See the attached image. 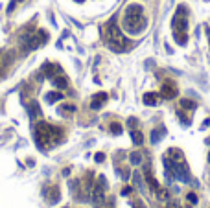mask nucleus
Here are the masks:
<instances>
[{"label":"nucleus","mask_w":210,"mask_h":208,"mask_svg":"<svg viewBox=\"0 0 210 208\" xmlns=\"http://www.w3.org/2000/svg\"><path fill=\"white\" fill-rule=\"evenodd\" d=\"M103 159H105L103 153H96V162H103Z\"/></svg>","instance_id":"4be33fe9"},{"label":"nucleus","mask_w":210,"mask_h":208,"mask_svg":"<svg viewBox=\"0 0 210 208\" xmlns=\"http://www.w3.org/2000/svg\"><path fill=\"white\" fill-rule=\"evenodd\" d=\"M177 114H179V120H181L184 125H190V124H192V120H190V118H186V116H184V112H177Z\"/></svg>","instance_id":"a211bd4d"},{"label":"nucleus","mask_w":210,"mask_h":208,"mask_svg":"<svg viewBox=\"0 0 210 208\" xmlns=\"http://www.w3.org/2000/svg\"><path fill=\"white\" fill-rule=\"evenodd\" d=\"M48 201H50V203H57V201H59V190H57V188H52V190H50Z\"/></svg>","instance_id":"f8f14e48"},{"label":"nucleus","mask_w":210,"mask_h":208,"mask_svg":"<svg viewBox=\"0 0 210 208\" xmlns=\"http://www.w3.org/2000/svg\"><path fill=\"white\" fill-rule=\"evenodd\" d=\"M103 39H105V44L113 52H125L129 48V41L124 37V33L116 26V20L114 18L105 24V28H103Z\"/></svg>","instance_id":"f03ea898"},{"label":"nucleus","mask_w":210,"mask_h":208,"mask_svg":"<svg viewBox=\"0 0 210 208\" xmlns=\"http://www.w3.org/2000/svg\"><path fill=\"white\" fill-rule=\"evenodd\" d=\"M129 159H131V164H135V166L142 162V155H140V153H137V151H135V153H131V157H129Z\"/></svg>","instance_id":"4468645a"},{"label":"nucleus","mask_w":210,"mask_h":208,"mask_svg":"<svg viewBox=\"0 0 210 208\" xmlns=\"http://www.w3.org/2000/svg\"><path fill=\"white\" fill-rule=\"evenodd\" d=\"M65 208H68V206H65Z\"/></svg>","instance_id":"393cba45"},{"label":"nucleus","mask_w":210,"mask_h":208,"mask_svg":"<svg viewBox=\"0 0 210 208\" xmlns=\"http://www.w3.org/2000/svg\"><path fill=\"white\" fill-rule=\"evenodd\" d=\"M164 135H166V129H164V127L153 129V131H151V144H159V142L164 138Z\"/></svg>","instance_id":"6e6552de"},{"label":"nucleus","mask_w":210,"mask_h":208,"mask_svg":"<svg viewBox=\"0 0 210 208\" xmlns=\"http://www.w3.org/2000/svg\"><path fill=\"white\" fill-rule=\"evenodd\" d=\"M57 100H63V96H61L59 92H48V94H46V101L53 103V101H57Z\"/></svg>","instance_id":"ddd939ff"},{"label":"nucleus","mask_w":210,"mask_h":208,"mask_svg":"<svg viewBox=\"0 0 210 208\" xmlns=\"http://www.w3.org/2000/svg\"><path fill=\"white\" fill-rule=\"evenodd\" d=\"M188 201L190 203H197V195L196 194H188Z\"/></svg>","instance_id":"412c9836"},{"label":"nucleus","mask_w":210,"mask_h":208,"mask_svg":"<svg viewBox=\"0 0 210 208\" xmlns=\"http://www.w3.org/2000/svg\"><path fill=\"white\" fill-rule=\"evenodd\" d=\"M188 9L186 6H179L175 11V17L172 20V28H173V39L177 44L184 46L188 42Z\"/></svg>","instance_id":"7ed1b4c3"},{"label":"nucleus","mask_w":210,"mask_h":208,"mask_svg":"<svg viewBox=\"0 0 210 208\" xmlns=\"http://www.w3.org/2000/svg\"><path fill=\"white\" fill-rule=\"evenodd\" d=\"M111 133H113V135H120V133H122V125H120V124H113V125H111Z\"/></svg>","instance_id":"f3484780"},{"label":"nucleus","mask_w":210,"mask_h":208,"mask_svg":"<svg viewBox=\"0 0 210 208\" xmlns=\"http://www.w3.org/2000/svg\"><path fill=\"white\" fill-rule=\"evenodd\" d=\"M166 157H168L170 160H173V162H184V155H183V151H179V149H175V147L168 149Z\"/></svg>","instance_id":"423d86ee"},{"label":"nucleus","mask_w":210,"mask_h":208,"mask_svg":"<svg viewBox=\"0 0 210 208\" xmlns=\"http://www.w3.org/2000/svg\"><path fill=\"white\" fill-rule=\"evenodd\" d=\"M53 85L59 87V88H65V87H66V79H65V77H55V79H53Z\"/></svg>","instance_id":"2eb2a0df"},{"label":"nucleus","mask_w":210,"mask_h":208,"mask_svg":"<svg viewBox=\"0 0 210 208\" xmlns=\"http://www.w3.org/2000/svg\"><path fill=\"white\" fill-rule=\"evenodd\" d=\"M148 18L144 15V7L140 4H129L124 13V29L131 35H138L146 29Z\"/></svg>","instance_id":"f257e3e1"},{"label":"nucleus","mask_w":210,"mask_h":208,"mask_svg":"<svg viewBox=\"0 0 210 208\" xmlns=\"http://www.w3.org/2000/svg\"><path fill=\"white\" fill-rule=\"evenodd\" d=\"M159 94H155V92H148V94H144V103L146 105H149V107H155V105H159Z\"/></svg>","instance_id":"1a4fd4ad"},{"label":"nucleus","mask_w":210,"mask_h":208,"mask_svg":"<svg viewBox=\"0 0 210 208\" xmlns=\"http://www.w3.org/2000/svg\"><path fill=\"white\" fill-rule=\"evenodd\" d=\"M107 101V94L105 92H100V94H96L94 98H92V103H90V107L92 109H100L103 103Z\"/></svg>","instance_id":"0eeeda50"},{"label":"nucleus","mask_w":210,"mask_h":208,"mask_svg":"<svg viewBox=\"0 0 210 208\" xmlns=\"http://www.w3.org/2000/svg\"><path fill=\"white\" fill-rule=\"evenodd\" d=\"M208 162H210V153H208Z\"/></svg>","instance_id":"b1692460"},{"label":"nucleus","mask_w":210,"mask_h":208,"mask_svg":"<svg viewBox=\"0 0 210 208\" xmlns=\"http://www.w3.org/2000/svg\"><path fill=\"white\" fill-rule=\"evenodd\" d=\"M131 138H133V142H135L137 146H140V144L144 142V136H142V133H140V131H135V129L131 131Z\"/></svg>","instance_id":"9d476101"},{"label":"nucleus","mask_w":210,"mask_h":208,"mask_svg":"<svg viewBox=\"0 0 210 208\" xmlns=\"http://www.w3.org/2000/svg\"><path fill=\"white\" fill-rule=\"evenodd\" d=\"M181 107H183V109H188V111H194V109L197 107V103L192 101V100H181Z\"/></svg>","instance_id":"9b49d317"},{"label":"nucleus","mask_w":210,"mask_h":208,"mask_svg":"<svg viewBox=\"0 0 210 208\" xmlns=\"http://www.w3.org/2000/svg\"><path fill=\"white\" fill-rule=\"evenodd\" d=\"M177 94H179V90H177V85H175L173 81H166V83L162 85V88H160V96H162L164 100H173Z\"/></svg>","instance_id":"39448f33"},{"label":"nucleus","mask_w":210,"mask_h":208,"mask_svg":"<svg viewBox=\"0 0 210 208\" xmlns=\"http://www.w3.org/2000/svg\"><path fill=\"white\" fill-rule=\"evenodd\" d=\"M131 194V186H125L124 190H122V195H129Z\"/></svg>","instance_id":"5701e85b"},{"label":"nucleus","mask_w":210,"mask_h":208,"mask_svg":"<svg viewBox=\"0 0 210 208\" xmlns=\"http://www.w3.org/2000/svg\"><path fill=\"white\" fill-rule=\"evenodd\" d=\"M105 190H107V179H105L103 175H100V177H98V182L92 186V201H94L96 205L103 203V194H105Z\"/></svg>","instance_id":"20e7f679"},{"label":"nucleus","mask_w":210,"mask_h":208,"mask_svg":"<svg viewBox=\"0 0 210 208\" xmlns=\"http://www.w3.org/2000/svg\"><path fill=\"white\" fill-rule=\"evenodd\" d=\"M37 114H39V105H37V103L33 101V103L30 105V116H31V118H35Z\"/></svg>","instance_id":"dca6fc26"},{"label":"nucleus","mask_w":210,"mask_h":208,"mask_svg":"<svg viewBox=\"0 0 210 208\" xmlns=\"http://www.w3.org/2000/svg\"><path fill=\"white\" fill-rule=\"evenodd\" d=\"M59 111H61V112H66V111H70V112H74V111H76V107H74V105H65V107H61Z\"/></svg>","instance_id":"6ab92c4d"},{"label":"nucleus","mask_w":210,"mask_h":208,"mask_svg":"<svg viewBox=\"0 0 210 208\" xmlns=\"http://www.w3.org/2000/svg\"><path fill=\"white\" fill-rule=\"evenodd\" d=\"M137 124H138V122H137L135 118H129V120H127V125H129V127H137Z\"/></svg>","instance_id":"aec40b11"}]
</instances>
